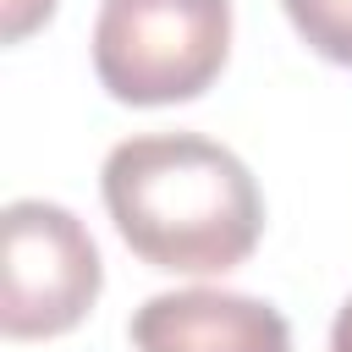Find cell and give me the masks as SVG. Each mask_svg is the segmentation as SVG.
<instances>
[{
    "label": "cell",
    "instance_id": "cell-1",
    "mask_svg": "<svg viewBox=\"0 0 352 352\" xmlns=\"http://www.w3.org/2000/svg\"><path fill=\"white\" fill-rule=\"evenodd\" d=\"M99 187L121 242L170 275H226L264 236V198L248 165L198 132L116 143Z\"/></svg>",
    "mask_w": 352,
    "mask_h": 352
},
{
    "label": "cell",
    "instance_id": "cell-4",
    "mask_svg": "<svg viewBox=\"0 0 352 352\" xmlns=\"http://www.w3.org/2000/svg\"><path fill=\"white\" fill-rule=\"evenodd\" d=\"M138 352H292V324L242 292H160L132 314Z\"/></svg>",
    "mask_w": 352,
    "mask_h": 352
},
{
    "label": "cell",
    "instance_id": "cell-5",
    "mask_svg": "<svg viewBox=\"0 0 352 352\" xmlns=\"http://www.w3.org/2000/svg\"><path fill=\"white\" fill-rule=\"evenodd\" d=\"M302 44L336 66H352V0H286Z\"/></svg>",
    "mask_w": 352,
    "mask_h": 352
},
{
    "label": "cell",
    "instance_id": "cell-6",
    "mask_svg": "<svg viewBox=\"0 0 352 352\" xmlns=\"http://www.w3.org/2000/svg\"><path fill=\"white\" fill-rule=\"evenodd\" d=\"M50 11H55V0H6V38L11 44L28 38L38 22H50Z\"/></svg>",
    "mask_w": 352,
    "mask_h": 352
},
{
    "label": "cell",
    "instance_id": "cell-2",
    "mask_svg": "<svg viewBox=\"0 0 352 352\" xmlns=\"http://www.w3.org/2000/svg\"><path fill=\"white\" fill-rule=\"evenodd\" d=\"M231 55V0H104L94 22L99 88L121 104L198 99Z\"/></svg>",
    "mask_w": 352,
    "mask_h": 352
},
{
    "label": "cell",
    "instance_id": "cell-7",
    "mask_svg": "<svg viewBox=\"0 0 352 352\" xmlns=\"http://www.w3.org/2000/svg\"><path fill=\"white\" fill-rule=\"evenodd\" d=\"M330 352H352V297H346V308L330 324Z\"/></svg>",
    "mask_w": 352,
    "mask_h": 352
},
{
    "label": "cell",
    "instance_id": "cell-3",
    "mask_svg": "<svg viewBox=\"0 0 352 352\" xmlns=\"http://www.w3.org/2000/svg\"><path fill=\"white\" fill-rule=\"evenodd\" d=\"M104 286L99 248L82 220L44 198H16L0 214V330L50 341L88 319Z\"/></svg>",
    "mask_w": 352,
    "mask_h": 352
}]
</instances>
